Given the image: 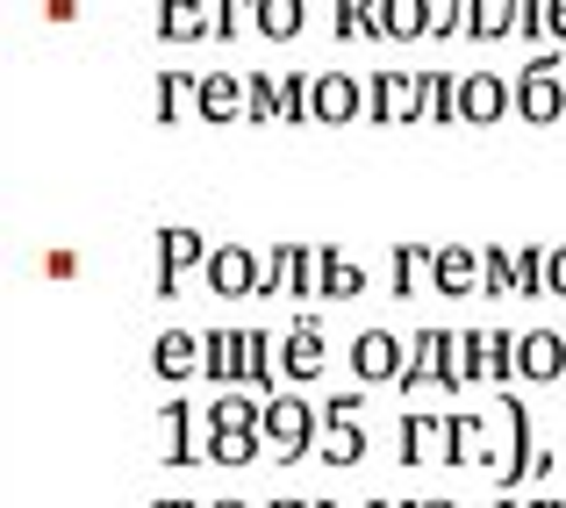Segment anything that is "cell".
Wrapping results in <instances>:
<instances>
[{
    "mask_svg": "<svg viewBox=\"0 0 566 508\" xmlns=\"http://www.w3.org/2000/svg\"><path fill=\"white\" fill-rule=\"evenodd\" d=\"M208 236L201 230H187V222H166L158 230V273H151V294H172V279L187 273V265H208Z\"/></svg>",
    "mask_w": 566,
    "mask_h": 508,
    "instance_id": "14",
    "label": "cell"
},
{
    "mask_svg": "<svg viewBox=\"0 0 566 508\" xmlns=\"http://www.w3.org/2000/svg\"><path fill=\"white\" fill-rule=\"evenodd\" d=\"M430 452H444V415H401V466H430Z\"/></svg>",
    "mask_w": 566,
    "mask_h": 508,
    "instance_id": "25",
    "label": "cell"
},
{
    "mask_svg": "<svg viewBox=\"0 0 566 508\" xmlns=\"http://www.w3.org/2000/svg\"><path fill=\"white\" fill-rule=\"evenodd\" d=\"M366 123H423V94H416L409 72L380 65L374 80H366Z\"/></svg>",
    "mask_w": 566,
    "mask_h": 508,
    "instance_id": "10",
    "label": "cell"
},
{
    "mask_svg": "<svg viewBox=\"0 0 566 508\" xmlns=\"http://www.w3.org/2000/svg\"><path fill=\"white\" fill-rule=\"evenodd\" d=\"M265 452L273 458H316V437H323V401H302L294 387H280V394H265Z\"/></svg>",
    "mask_w": 566,
    "mask_h": 508,
    "instance_id": "2",
    "label": "cell"
},
{
    "mask_svg": "<svg viewBox=\"0 0 566 508\" xmlns=\"http://www.w3.org/2000/svg\"><path fill=\"white\" fill-rule=\"evenodd\" d=\"M423 508H459V501H423Z\"/></svg>",
    "mask_w": 566,
    "mask_h": 508,
    "instance_id": "41",
    "label": "cell"
},
{
    "mask_svg": "<svg viewBox=\"0 0 566 508\" xmlns=\"http://www.w3.org/2000/svg\"><path fill=\"white\" fill-rule=\"evenodd\" d=\"M545 265H553V251H545V244L516 251V294H524V301H538V294H545Z\"/></svg>",
    "mask_w": 566,
    "mask_h": 508,
    "instance_id": "32",
    "label": "cell"
},
{
    "mask_svg": "<svg viewBox=\"0 0 566 508\" xmlns=\"http://www.w3.org/2000/svg\"><path fill=\"white\" fill-rule=\"evenodd\" d=\"M216 508H244V501H216Z\"/></svg>",
    "mask_w": 566,
    "mask_h": 508,
    "instance_id": "42",
    "label": "cell"
},
{
    "mask_svg": "<svg viewBox=\"0 0 566 508\" xmlns=\"http://www.w3.org/2000/svg\"><path fill=\"white\" fill-rule=\"evenodd\" d=\"M323 366H331V337H323V322L316 316L287 322V337H280V380L308 387V380H323Z\"/></svg>",
    "mask_w": 566,
    "mask_h": 508,
    "instance_id": "8",
    "label": "cell"
},
{
    "mask_svg": "<svg viewBox=\"0 0 566 508\" xmlns=\"http://www.w3.org/2000/svg\"><path fill=\"white\" fill-rule=\"evenodd\" d=\"M201 287L216 294V301H259L265 258L251 244H216V251H208V265H201Z\"/></svg>",
    "mask_w": 566,
    "mask_h": 508,
    "instance_id": "5",
    "label": "cell"
},
{
    "mask_svg": "<svg viewBox=\"0 0 566 508\" xmlns=\"http://www.w3.org/2000/svg\"><path fill=\"white\" fill-rule=\"evenodd\" d=\"M444 466H495L481 415H444Z\"/></svg>",
    "mask_w": 566,
    "mask_h": 508,
    "instance_id": "23",
    "label": "cell"
},
{
    "mask_svg": "<svg viewBox=\"0 0 566 508\" xmlns=\"http://www.w3.org/2000/svg\"><path fill=\"white\" fill-rule=\"evenodd\" d=\"M201 123L230 129V123H251V80H230V72H201Z\"/></svg>",
    "mask_w": 566,
    "mask_h": 508,
    "instance_id": "15",
    "label": "cell"
},
{
    "mask_svg": "<svg viewBox=\"0 0 566 508\" xmlns=\"http://www.w3.org/2000/svg\"><path fill=\"white\" fill-rule=\"evenodd\" d=\"M416 94H423V123H459V72H423Z\"/></svg>",
    "mask_w": 566,
    "mask_h": 508,
    "instance_id": "29",
    "label": "cell"
},
{
    "mask_svg": "<svg viewBox=\"0 0 566 508\" xmlns=\"http://www.w3.org/2000/svg\"><path fill=\"white\" fill-rule=\"evenodd\" d=\"M345 366H352V380H359V387H387V380L409 372V351H401L395 330H359V337L345 343Z\"/></svg>",
    "mask_w": 566,
    "mask_h": 508,
    "instance_id": "7",
    "label": "cell"
},
{
    "mask_svg": "<svg viewBox=\"0 0 566 508\" xmlns=\"http://www.w3.org/2000/svg\"><path fill=\"white\" fill-rule=\"evenodd\" d=\"M366 115V80H352V72H316V123L345 129Z\"/></svg>",
    "mask_w": 566,
    "mask_h": 508,
    "instance_id": "17",
    "label": "cell"
},
{
    "mask_svg": "<svg viewBox=\"0 0 566 508\" xmlns=\"http://www.w3.org/2000/svg\"><path fill=\"white\" fill-rule=\"evenodd\" d=\"M158 508H193V501H158Z\"/></svg>",
    "mask_w": 566,
    "mask_h": 508,
    "instance_id": "40",
    "label": "cell"
},
{
    "mask_svg": "<svg viewBox=\"0 0 566 508\" xmlns=\"http://www.w3.org/2000/svg\"><path fill=\"white\" fill-rule=\"evenodd\" d=\"M430 265H438V244H395V258H387V273H395V301H409V294L430 287Z\"/></svg>",
    "mask_w": 566,
    "mask_h": 508,
    "instance_id": "24",
    "label": "cell"
},
{
    "mask_svg": "<svg viewBox=\"0 0 566 508\" xmlns=\"http://www.w3.org/2000/svg\"><path fill=\"white\" fill-rule=\"evenodd\" d=\"M516 380H531V387L566 380V337H559V330H531V337H516Z\"/></svg>",
    "mask_w": 566,
    "mask_h": 508,
    "instance_id": "16",
    "label": "cell"
},
{
    "mask_svg": "<svg viewBox=\"0 0 566 508\" xmlns=\"http://www.w3.org/2000/svg\"><path fill=\"white\" fill-rule=\"evenodd\" d=\"M545 22H553V43L566 51V0H553V14H545Z\"/></svg>",
    "mask_w": 566,
    "mask_h": 508,
    "instance_id": "37",
    "label": "cell"
},
{
    "mask_svg": "<svg viewBox=\"0 0 566 508\" xmlns=\"http://www.w3.org/2000/svg\"><path fill=\"white\" fill-rule=\"evenodd\" d=\"M251 123H280V72H251Z\"/></svg>",
    "mask_w": 566,
    "mask_h": 508,
    "instance_id": "33",
    "label": "cell"
},
{
    "mask_svg": "<svg viewBox=\"0 0 566 508\" xmlns=\"http://www.w3.org/2000/svg\"><path fill=\"white\" fill-rule=\"evenodd\" d=\"M481 294H516V258L502 244H488V287Z\"/></svg>",
    "mask_w": 566,
    "mask_h": 508,
    "instance_id": "34",
    "label": "cell"
},
{
    "mask_svg": "<svg viewBox=\"0 0 566 508\" xmlns=\"http://www.w3.org/2000/svg\"><path fill=\"white\" fill-rule=\"evenodd\" d=\"M158 36L166 43H216V0H158Z\"/></svg>",
    "mask_w": 566,
    "mask_h": 508,
    "instance_id": "18",
    "label": "cell"
},
{
    "mask_svg": "<svg viewBox=\"0 0 566 508\" xmlns=\"http://www.w3.org/2000/svg\"><path fill=\"white\" fill-rule=\"evenodd\" d=\"M265 458V430H201V466H259Z\"/></svg>",
    "mask_w": 566,
    "mask_h": 508,
    "instance_id": "21",
    "label": "cell"
},
{
    "mask_svg": "<svg viewBox=\"0 0 566 508\" xmlns=\"http://www.w3.org/2000/svg\"><path fill=\"white\" fill-rule=\"evenodd\" d=\"M545 294L566 301V244H553V265H545Z\"/></svg>",
    "mask_w": 566,
    "mask_h": 508,
    "instance_id": "35",
    "label": "cell"
},
{
    "mask_svg": "<svg viewBox=\"0 0 566 508\" xmlns=\"http://www.w3.org/2000/svg\"><path fill=\"white\" fill-rule=\"evenodd\" d=\"M401 394H423V387H438V394H459L467 387V372H459V337L452 330H416L409 337V372H401Z\"/></svg>",
    "mask_w": 566,
    "mask_h": 508,
    "instance_id": "3",
    "label": "cell"
},
{
    "mask_svg": "<svg viewBox=\"0 0 566 508\" xmlns=\"http://www.w3.org/2000/svg\"><path fill=\"white\" fill-rule=\"evenodd\" d=\"M488 287V251H467V244H438V265H430V294L444 301H467V294Z\"/></svg>",
    "mask_w": 566,
    "mask_h": 508,
    "instance_id": "13",
    "label": "cell"
},
{
    "mask_svg": "<svg viewBox=\"0 0 566 508\" xmlns=\"http://www.w3.org/2000/svg\"><path fill=\"white\" fill-rule=\"evenodd\" d=\"M308 29V0H259V36L265 43H294Z\"/></svg>",
    "mask_w": 566,
    "mask_h": 508,
    "instance_id": "28",
    "label": "cell"
},
{
    "mask_svg": "<svg viewBox=\"0 0 566 508\" xmlns=\"http://www.w3.org/2000/svg\"><path fill=\"white\" fill-rule=\"evenodd\" d=\"M502 115H516V80L510 72H467V80H459V123L488 129V123H502Z\"/></svg>",
    "mask_w": 566,
    "mask_h": 508,
    "instance_id": "9",
    "label": "cell"
},
{
    "mask_svg": "<svg viewBox=\"0 0 566 508\" xmlns=\"http://www.w3.org/2000/svg\"><path fill=\"white\" fill-rule=\"evenodd\" d=\"M208 387H251V394H280V337L265 330H208Z\"/></svg>",
    "mask_w": 566,
    "mask_h": 508,
    "instance_id": "1",
    "label": "cell"
},
{
    "mask_svg": "<svg viewBox=\"0 0 566 508\" xmlns=\"http://www.w3.org/2000/svg\"><path fill=\"white\" fill-rule=\"evenodd\" d=\"M193 401H158V430H151V458L166 466H201V437H193Z\"/></svg>",
    "mask_w": 566,
    "mask_h": 508,
    "instance_id": "11",
    "label": "cell"
},
{
    "mask_svg": "<svg viewBox=\"0 0 566 508\" xmlns=\"http://www.w3.org/2000/svg\"><path fill=\"white\" fill-rule=\"evenodd\" d=\"M43 273H51V279H72V273H80V258H72V251H51V258H43Z\"/></svg>",
    "mask_w": 566,
    "mask_h": 508,
    "instance_id": "36",
    "label": "cell"
},
{
    "mask_svg": "<svg viewBox=\"0 0 566 508\" xmlns=\"http://www.w3.org/2000/svg\"><path fill=\"white\" fill-rule=\"evenodd\" d=\"M481 29H488V0H444L438 8V29H430V43H481Z\"/></svg>",
    "mask_w": 566,
    "mask_h": 508,
    "instance_id": "26",
    "label": "cell"
},
{
    "mask_svg": "<svg viewBox=\"0 0 566 508\" xmlns=\"http://www.w3.org/2000/svg\"><path fill=\"white\" fill-rule=\"evenodd\" d=\"M259 29V0H216V43H237Z\"/></svg>",
    "mask_w": 566,
    "mask_h": 508,
    "instance_id": "31",
    "label": "cell"
},
{
    "mask_svg": "<svg viewBox=\"0 0 566 508\" xmlns=\"http://www.w3.org/2000/svg\"><path fill=\"white\" fill-rule=\"evenodd\" d=\"M359 409H366V394H331L323 401V437H316L323 466H359V458L374 452L366 430H359Z\"/></svg>",
    "mask_w": 566,
    "mask_h": 508,
    "instance_id": "6",
    "label": "cell"
},
{
    "mask_svg": "<svg viewBox=\"0 0 566 508\" xmlns=\"http://www.w3.org/2000/svg\"><path fill=\"white\" fill-rule=\"evenodd\" d=\"M331 29L345 43H380V22H374V0H331Z\"/></svg>",
    "mask_w": 566,
    "mask_h": 508,
    "instance_id": "30",
    "label": "cell"
},
{
    "mask_svg": "<svg viewBox=\"0 0 566 508\" xmlns=\"http://www.w3.org/2000/svg\"><path fill=\"white\" fill-rule=\"evenodd\" d=\"M308 294H316V301H359V294H366V273L352 258H337L331 244H316V279H308Z\"/></svg>",
    "mask_w": 566,
    "mask_h": 508,
    "instance_id": "22",
    "label": "cell"
},
{
    "mask_svg": "<svg viewBox=\"0 0 566 508\" xmlns=\"http://www.w3.org/2000/svg\"><path fill=\"white\" fill-rule=\"evenodd\" d=\"M502 508H559V501H502Z\"/></svg>",
    "mask_w": 566,
    "mask_h": 508,
    "instance_id": "38",
    "label": "cell"
},
{
    "mask_svg": "<svg viewBox=\"0 0 566 508\" xmlns=\"http://www.w3.org/2000/svg\"><path fill=\"white\" fill-rule=\"evenodd\" d=\"M316 508H337V501H316Z\"/></svg>",
    "mask_w": 566,
    "mask_h": 508,
    "instance_id": "43",
    "label": "cell"
},
{
    "mask_svg": "<svg viewBox=\"0 0 566 508\" xmlns=\"http://www.w3.org/2000/svg\"><path fill=\"white\" fill-rule=\"evenodd\" d=\"M516 115L524 123H566V57L545 51V57H524L516 65Z\"/></svg>",
    "mask_w": 566,
    "mask_h": 508,
    "instance_id": "4",
    "label": "cell"
},
{
    "mask_svg": "<svg viewBox=\"0 0 566 508\" xmlns=\"http://www.w3.org/2000/svg\"><path fill=\"white\" fill-rule=\"evenodd\" d=\"M374 508H423V501H374Z\"/></svg>",
    "mask_w": 566,
    "mask_h": 508,
    "instance_id": "39",
    "label": "cell"
},
{
    "mask_svg": "<svg viewBox=\"0 0 566 508\" xmlns=\"http://www.w3.org/2000/svg\"><path fill=\"white\" fill-rule=\"evenodd\" d=\"M201 108V72H158V123H180Z\"/></svg>",
    "mask_w": 566,
    "mask_h": 508,
    "instance_id": "27",
    "label": "cell"
},
{
    "mask_svg": "<svg viewBox=\"0 0 566 508\" xmlns=\"http://www.w3.org/2000/svg\"><path fill=\"white\" fill-rule=\"evenodd\" d=\"M201 366H208V337L166 330V337L151 343V372H158V380H172V387H180V380H193Z\"/></svg>",
    "mask_w": 566,
    "mask_h": 508,
    "instance_id": "20",
    "label": "cell"
},
{
    "mask_svg": "<svg viewBox=\"0 0 566 508\" xmlns=\"http://www.w3.org/2000/svg\"><path fill=\"white\" fill-rule=\"evenodd\" d=\"M374 22H380V43H423L438 29V8L430 0H374Z\"/></svg>",
    "mask_w": 566,
    "mask_h": 508,
    "instance_id": "19",
    "label": "cell"
},
{
    "mask_svg": "<svg viewBox=\"0 0 566 508\" xmlns=\"http://www.w3.org/2000/svg\"><path fill=\"white\" fill-rule=\"evenodd\" d=\"M553 0H488V29L481 43H502V36H524V43H553Z\"/></svg>",
    "mask_w": 566,
    "mask_h": 508,
    "instance_id": "12",
    "label": "cell"
}]
</instances>
